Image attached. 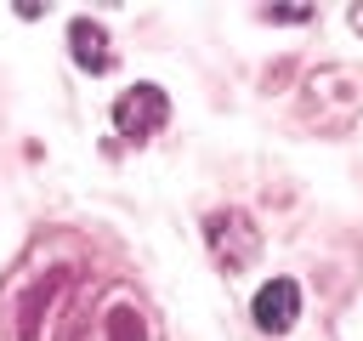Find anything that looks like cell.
Instances as JSON below:
<instances>
[{
  "instance_id": "1",
  "label": "cell",
  "mask_w": 363,
  "mask_h": 341,
  "mask_svg": "<svg viewBox=\"0 0 363 341\" xmlns=\"http://www.w3.org/2000/svg\"><path fill=\"white\" fill-rule=\"evenodd\" d=\"M295 313H301V290L289 284V278H272V284H261L255 290V324L261 330H289L295 324Z\"/></svg>"
},
{
  "instance_id": "2",
  "label": "cell",
  "mask_w": 363,
  "mask_h": 341,
  "mask_svg": "<svg viewBox=\"0 0 363 341\" xmlns=\"http://www.w3.org/2000/svg\"><path fill=\"white\" fill-rule=\"evenodd\" d=\"M113 114H119V131H125V136H142V131H153V125L164 119V97H159L153 85H136V97H125Z\"/></svg>"
},
{
  "instance_id": "3",
  "label": "cell",
  "mask_w": 363,
  "mask_h": 341,
  "mask_svg": "<svg viewBox=\"0 0 363 341\" xmlns=\"http://www.w3.org/2000/svg\"><path fill=\"white\" fill-rule=\"evenodd\" d=\"M74 57H79L85 68H108V51H102V28H91V23H74Z\"/></svg>"
}]
</instances>
